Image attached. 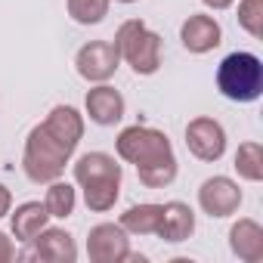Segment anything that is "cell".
Segmentation results:
<instances>
[{"instance_id": "6da1fadb", "label": "cell", "mask_w": 263, "mask_h": 263, "mask_svg": "<svg viewBox=\"0 0 263 263\" xmlns=\"http://www.w3.org/2000/svg\"><path fill=\"white\" fill-rule=\"evenodd\" d=\"M118 158H124L127 164H137L140 183L149 189H164L174 183L177 177V155L174 146L167 140L164 130L155 127H124L118 140H115Z\"/></svg>"}, {"instance_id": "7a4b0ae2", "label": "cell", "mask_w": 263, "mask_h": 263, "mask_svg": "<svg viewBox=\"0 0 263 263\" xmlns=\"http://www.w3.org/2000/svg\"><path fill=\"white\" fill-rule=\"evenodd\" d=\"M121 164L105 152H87L74 161V180L84 189V204L96 214H105L115 208L121 195Z\"/></svg>"}, {"instance_id": "3957f363", "label": "cell", "mask_w": 263, "mask_h": 263, "mask_svg": "<svg viewBox=\"0 0 263 263\" xmlns=\"http://www.w3.org/2000/svg\"><path fill=\"white\" fill-rule=\"evenodd\" d=\"M71 149L62 146L44 124H37L28 140H25V155H22V171L31 183H53L65 174V164L71 161Z\"/></svg>"}, {"instance_id": "277c9868", "label": "cell", "mask_w": 263, "mask_h": 263, "mask_svg": "<svg viewBox=\"0 0 263 263\" xmlns=\"http://www.w3.org/2000/svg\"><path fill=\"white\" fill-rule=\"evenodd\" d=\"M118 56L134 68L137 74L149 78L161 68V37L143 22V19H127L115 34Z\"/></svg>"}, {"instance_id": "5b68a950", "label": "cell", "mask_w": 263, "mask_h": 263, "mask_svg": "<svg viewBox=\"0 0 263 263\" xmlns=\"http://www.w3.org/2000/svg\"><path fill=\"white\" fill-rule=\"evenodd\" d=\"M217 90L232 102H254L263 93V62L254 53H229L217 68Z\"/></svg>"}, {"instance_id": "8992f818", "label": "cell", "mask_w": 263, "mask_h": 263, "mask_svg": "<svg viewBox=\"0 0 263 263\" xmlns=\"http://www.w3.org/2000/svg\"><path fill=\"white\" fill-rule=\"evenodd\" d=\"M19 257L22 260H41V263H74L78 260V245L65 229H47L44 226Z\"/></svg>"}, {"instance_id": "52a82bcc", "label": "cell", "mask_w": 263, "mask_h": 263, "mask_svg": "<svg viewBox=\"0 0 263 263\" xmlns=\"http://www.w3.org/2000/svg\"><path fill=\"white\" fill-rule=\"evenodd\" d=\"M118 62H121V56H118L115 44H108V41H90L74 56L78 74L90 84H105L118 71Z\"/></svg>"}, {"instance_id": "ba28073f", "label": "cell", "mask_w": 263, "mask_h": 263, "mask_svg": "<svg viewBox=\"0 0 263 263\" xmlns=\"http://www.w3.org/2000/svg\"><path fill=\"white\" fill-rule=\"evenodd\" d=\"M186 146L198 161H220L226 152V130L214 118H192L186 127Z\"/></svg>"}, {"instance_id": "9c48e42d", "label": "cell", "mask_w": 263, "mask_h": 263, "mask_svg": "<svg viewBox=\"0 0 263 263\" xmlns=\"http://www.w3.org/2000/svg\"><path fill=\"white\" fill-rule=\"evenodd\" d=\"M87 254L93 263H121L130 254V238L121 223H99L87 235Z\"/></svg>"}, {"instance_id": "30bf717a", "label": "cell", "mask_w": 263, "mask_h": 263, "mask_svg": "<svg viewBox=\"0 0 263 263\" xmlns=\"http://www.w3.org/2000/svg\"><path fill=\"white\" fill-rule=\"evenodd\" d=\"M198 204L208 217H217V220L232 217L241 208V189L229 177H211L198 189Z\"/></svg>"}, {"instance_id": "8fae6325", "label": "cell", "mask_w": 263, "mask_h": 263, "mask_svg": "<svg viewBox=\"0 0 263 263\" xmlns=\"http://www.w3.org/2000/svg\"><path fill=\"white\" fill-rule=\"evenodd\" d=\"M180 41L189 53H211L214 47H220L223 41V31H220V22L214 16H204V13H195L183 22L180 28Z\"/></svg>"}, {"instance_id": "7c38bea8", "label": "cell", "mask_w": 263, "mask_h": 263, "mask_svg": "<svg viewBox=\"0 0 263 263\" xmlns=\"http://www.w3.org/2000/svg\"><path fill=\"white\" fill-rule=\"evenodd\" d=\"M84 108H87V115H90L93 124L111 127V124H118V121L124 118V96H121L115 87L99 84V87H93V90L87 93Z\"/></svg>"}, {"instance_id": "4fadbf2b", "label": "cell", "mask_w": 263, "mask_h": 263, "mask_svg": "<svg viewBox=\"0 0 263 263\" xmlns=\"http://www.w3.org/2000/svg\"><path fill=\"white\" fill-rule=\"evenodd\" d=\"M192 232H195V214H192L189 204H183V201L161 204V223H158V232H155L158 238H164L171 245H180Z\"/></svg>"}, {"instance_id": "5bb4252c", "label": "cell", "mask_w": 263, "mask_h": 263, "mask_svg": "<svg viewBox=\"0 0 263 263\" xmlns=\"http://www.w3.org/2000/svg\"><path fill=\"white\" fill-rule=\"evenodd\" d=\"M229 248L241 263H260L263 260V229L257 220L241 217L229 229Z\"/></svg>"}, {"instance_id": "9a60e30c", "label": "cell", "mask_w": 263, "mask_h": 263, "mask_svg": "<svg viewBox=\"0 0 263 263\" xmlns=\"http://www.w3.org/2000/svg\"><path fill=\"white\" fill-rule=\"evenodd\" d=\"M44 127L50 130V134H53L62 146H68L71 152L78 149V143H81V137H84V118H81V111L71 108V105H56V108L44 118Z\"/></svg>"}, {"instance_id": "2e32d148", "label": "cell", "mask_w": 263, "mask_h": 263, "mask_svg": "<svg viewBox=\"0 0 263 263\" xmlns=\"http://www.w3.org/2000/svg\"><path fill=\"white\" fill-rule=\"evenodd\" d=\"M47 220H50V214H47V208H44L41 201H25V204H19L16 214L10 217V226H13L16 241L28 245V241L47 226Z\"/></svg>"}, {"instance_id": "e0dca14e", "label": "cell", "mask_w": 263, "mask_h": 263, "mask_svg": "<svg viewBox=\"0 0 263 263\" xmlns=\"http://www.w3.org/2000/svg\"><path fill=\"white\" fill-rule=\"evenodd\" d=\"M161 223V204H134L121 214V226L127 235H155Z\"/></svg>"}, {"instance_id": "ac0fdd59", "label": "cell", "mask_w": 263, "mask_h": 263, "mask_svg": "<svg viewBox=\"0 0 263 263\" xmlns=\"http://www.w3.org/2000/svg\"><path fill=\"white\" fill-rule=\"evenodd\" d=\"M47 186H50V189H47V198H44L47 214H50V217H59V220L71 217V214H74V204H78L74 186L62 183V177H59V180H53V183H47Z\"/></svg>"}, {"instance_id": "d6986e66", "label": "cell", "mask_w": 263, "mask_h": 263, "mask_svg": "<svg viewBox=\"0 0 263 263\" xmlns=\"http://www.w3.org/2000/svg\"><path fill=\"white\" fill-rule=\"evenodd\" d=\"M235 171L241 180L260 183L263 180V146L260 143H241L235 152Z\"/></svg>"}, {"instance_id": "ffe728a7", "label": "cell", "mask_w": 263, "mask_h": 263, "mask_svg": "<svg viewBox=\"0 0 263 263\" xmlns=\"http://www.w3.org/2000/svg\"><path fill=\"white\" fill-rule=\"evenodd\" d=\"M65 4H68V16L78 25H99L108 16L111 0H65Z\"/></svg>"}, {"instance_id": "44dd1931", "label": "cell", "mask_w": 263, "mask_h": 263, "mask_svg": "<svg viewBox=\"0 0 263 263\" xmlns=\"http://www.w3.org/2000/svg\"><path fill=\"white\" fill-rule=\"evenodd\" d=\"M238 25L251 37H263V0H238Z\"/></svg>"}, {"instance_id": "7402d4cb", "label": "cell", "mask_w": 263, "mask_h": 263, "mask_svg": "<svg viewBox=\"0 0 263 263\" xmlns=\"http://www.w3.org/2000/svg\"><path fill=\"white\" fill-rule=\"evenodd\" d=\"M10 260H16V245L7 232H0V263H10Z\"/></svg>"}, {"instance_id": "603a6c76", "label": "cell", "mask_w": 263, "mask_h": 263, "mask_svg": "<svg viewBox=\"0 0 263 263\" xmlns=\"http://www.w3.org/2000/svg\"><path fill=\"white\" fill-rule=\"evenodd\" d=\"M10 208H13V195H10V189L4 183H0V220L10 214Z\"/></svg>"}, {"instance_id": "cb8c5ba5", "label": "cell", "mask_w": 263, "mask_h": 263, "mask_svg": "<svg viewBox=\"0 0 263 263\" xmlns=\"http://www.w3.org/2000/svg\"><path fill=\"white\" fill-rule=\"evenodd\" d=\"M201 4H204V7H211V10H229L235 0H201Z\"/></svg>"}, {"instance_id": "d4e9b609", "label": "cell", "mask_w": 263, "mask_h": 263, "mask_svg": "<svg viewBox=\"0 0 263 263\" xmlns=\"http://www.w3.org/2000/svg\"><path fill=\"white\" fill-rule=\"evenodd\" d=\"M118 4H137V0H118Z\"/></svg>"}]
</instances>
